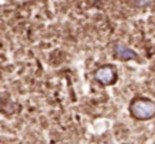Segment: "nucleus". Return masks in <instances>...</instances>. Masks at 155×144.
I'll use <instances>...</instances> for the list:
<instances>
[{"mask_svg":"<svg viewBox=\"0 0 155 144\" xmlns=\"http://www.w3.org/2000/svg\"><path fill=\"white\" fill-rule=\"evenodd\" d=\"M113 55L117 60L121 62H129V60H138V54L133 49L129 48L128 46L124 43H116L113 47Z\"/></svg>","mask_w":155,"mask_h":144,"instance_id":"7ed1b4c3","label":"nucleus"},{"mask_svg":"<svg viewBox=\"0 0 155 144\" xmlns=\"http://www.w3.org/2000/svg\"><path fill=\"white\" fill-rule=\"evenodd\" d=\"M128 109L131 117L137 121H149L155 117V102L147 97H134Z\"/></svg>","mask_w":155,"mask_h":144,"instance_id":"f257e3e1","label":"nucleus"},{"mask_svg":"<svg viewBox=\"0 0 155 144\" xmlns=\"http://www.w3.org/2000/svg\"><path fill=\"white\" fill-rule=\"evenodd\" d=\"M94 80L104 87L114 85L118 80L117 68L112 64L102 65L94 72Z\"/></svg>","mask_w":155,"mask_h":144,"instance_id":"f03ea898","label":"nucleus"}]
</instances>
